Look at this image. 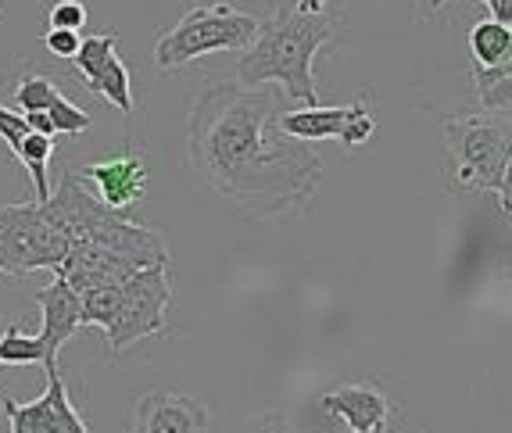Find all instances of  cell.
Returning a JSON list of instances; mask_svg holds the SVG:
<instances>
[{"label":"cell","instance_id":"obj_7","mask_svg":"<svg viewBox=\"0 0 512 433\" xmlns=\"http://www.w3.org/2000/svg\"><path fill=\"white\" fill-rule=\"evenodd\" d=\"M280 129L301 144H316V140H341L344 147H362L369 136L376 133L373 111L366 108V101L355 104H337V108H298V111H283Z\"/></svg>","mask_w":512,"mask_h":433},{"label":"cell","instance_id":"obj_32","mask_svg":"<svg viewBox=\"0 0 512 433\" xmlns=\"http://www.w3.org/2000/svg\"><path fill=\"white\" fill-rule=\"evenodd\" d=\"M348 433H351V430H348ZM376 433H384V430H376Z\"/></svg>","mask_w":512,"mask_h":433},{"label":"cell","instance_id":"obj_9","mask_svg":"<svg viewBox=\"0 0 512 433\" xmlns=\"http://www.w3.org/2000/svg\"><path fill=\"white\" fill-rule=\"evenodd\" d=\"M0 408L8 416L11 433H90L58 369H47V391L36 401L22 405L15 398H0Z\"/></svg>","mask_w":512,"mask_h":433},{"label":"cell","instance_id":"obj_27","mask_svg":"<svg viewBox=\"0 0 512 433\" xmlns=\"http://www.w3.org/2000/svg\"><path fill=\"white\" fill-rule=\"evenodd\" d=\"M498 208H502V215L512 222V162L502 176V187H498Z\"/></svg>","mask_w":512,"mask_h":433},{"label":"cell","instance_id":"obj_6","mask_svg":"<svg viewBox=\"0 0 512 433\" xmlns=\"http://www.w3.org/2000/svg\"><path fill=\"white\" fill-rule=\"evenodd\" d=\"M172 301L169 265H151V269L133 272L126 283H119V308L104 333L115 355L129 351L140 340L165 333V308Z\"/></svg>","mask_w":512,"mask_h":433},{"label":"cell","instance_id":"obj_14","mask_svg":"<svg viewBox=\"0 0 512 433\" xmlns=\"http://www.w3.org/2000/svg\"><path fill=\"white\" fill-rule=\"evenodd\" d=\"M512 47V29H505L495 18H484L470 29V51H473V65L480 68H495L498 61L509 54Z\"/></svg>","mask_w":512,"mask_h":433},{"label":"cell","instance_id":"obj_20","mask_svg":"<svg viewBox=\"0 0 512 433\" xmlns=\"http://www.w3.org/2000/svg\"><path fill=\"white\" fill-rule=\"evenodd\" d=\"M51 126H54V133H65V136H79V133H86L90 129V115H86L83 108H76V104L69 101V97L61 94L58 101L51 104Z\"/></svg>","mask_w":512,"mask_h":433},{"label":"cell","instance_id":"obj_25","mask_svg":"<svg viewBox=\"0 0 512 433\" xmlns=\"http://www.w3.org/2000/svg\"><path fill=\"white\" fill-rule=\"evenodd\" d=\"M505 76H512V47H509V54H505V58L498 61L495 68L473 65V83H477V94H484L487 86H495L498 79H505Z\"/></svg>","mask_w":512,"mask_h":433},{"label":"cell","instance_id":"obj_26","mask_svg":"<svg viewBox=\"0 0 512 433\" xmlns=\"http://www.w3.org/2000/svg\"><path fill=\"white\" fill-rule=\"evenodd\" d=\"M480 104H484V108H491V111L512 108V76L498 79L495 86H487L484 94H480Z\"/></svg>","mask_w":512,"mask_h":433},{"label":"cell","instance_id":"obj_2","mask_svg":"<svg viewBox=\"0 0 512 433\" xmlns=\"http://www.w3.org/2000/svg\"><path fill=\"white\" fill-rule=\"evenodd\" d=\"M333 29H337V22L326 11L305 15L298 8H276V15L262 22L255 43L240 54L237 83L248 90L280 83L283 97H291L305 108H316L319 90L316 76H312V61L333 40Z\"/></svg>","mask_w":512,"mask_h":433},{"label":"cell","instance_id":"obj_3","mask_svg":"<svg viewBox=\"0 0 512 433\" xmlns=\"http://www.w3.org/2000/svg\"><path fill=\"white\" fill-rule=\"evenodd\" d=\"M258 29L262 22L233 4H194L183 11V18L169 33L158 36L154 65L162 72H172V68H183L215 51H248Z\"/></svg>","mask_w":512,"mask_h":433},{"label":"cell","instance_id":"obj_22","mask_svg":"<svg viewBox=\"0 0 512 433\" xmlns=\"http://www.w3.org/2000/svg\"><path fill=\"white\" fill-rule=\"evenodd\" d=\"M233 433H294V430L283 412H258V416H248L244 423H237Z\"/></svg>","mask_w":512,"mask_h":433},{"label":"cell","instance_id":"obj_28","mask_svg":"<svg viewBox=\"0 0 512 433\" xmlns=\"http://www.w3.org/2000/svg\"><path fill=\"white\" fill-rule=\"evenodd\" d=\"M484 4L495 22H502L505 29H512V0H484Z\"/></svg>","mask_w":512,"mask_h":433},{"label":"cell","instance_id":"obj_17","mask_svg":"<svg viewBox=\"0 0 512 433\" xmlns=\"http://www.w3.org/2000/svg\"><path fill=\"white\" fill-rule=\"evenodd\" d=\"M0 362L4 366H33V362H43L47 366V348H43L40 333L29 337L18 319H11L8 330L0 333Z\"/></svg>","mask_w":512,"mask_h":433},{"label":"cell","instance_id":"obj_5","mask_svg":"<svg viewBox=\"0 0 512 433\" xmlns=\"http://www.w3.org/2000/svg\"><path fill=\"white\" fill-rule=\"evenodd\" d=\"M72 240L43 219L40 204H0V272L26 276L33 269L58 272Z\"/></svg>","mask_w":512,"mask_h":433},{"label":"cell","instance_id":"obj_12","mask_svg":"<svg viewBox=\"0 0 512 433\" xmlns=\"http://www.w3.org/2000/svg\"><path fill=\"white\" fill-rule=\"evenodd\" d=\"M323 408L351 433H376L391 419V398L373 380H351L323 394Z\"/></svg>","mask_w":512,"mask_h":433},{"label":"cell","instance_id":"obj_21","mask_svg":"<svg viewBox=\"0 0 512 433\" xmlns=\"http://www.w3.org/2000/svg\"><path fill=\"white\" fill-rule=\"evenodd\" d=\"M86 18H90V11H86L83 0H58V4H51V29L79 33L86 26Z\"/></svg>","mask_w":512,"mask_h":433},{"label":"cell","instance_id":"obj_23","mask_svg":"<svg viewBox=\"0 0 512 433\" xmlns=\"http://www.w3.org/2000/svg\"><path fill=\"white\" fill-rule=\"evenodd\" d=\"M29 136V122H26V115H15V111H8L4 104H0V140L8 144V151L15 154L18 151V144Z\"/></svg>","mask_w":512,"mask_h":433},{"label":"cell","instance_id":"obj_13","mask_svg":"<svg viewBox=\"0 0 512 433\" xmlns=\"http://www.w3.org/2000/svg\"><path fill=\"white\" fill-rule=\"evenodd\" d=\"M83 176L94 183L97 197L108 204L111 212L126 215V208H133V204L147 194V169L137 154H129V151L83 165Z\"/></svg>","mask_w":512,"mask_h":433},{"label":"cell","instance_id":"obj_19","mask_svg":"<svg viewBox=\"0 0 512 433\" xmlns=\"http://www.w3.org/2000/svg\"><path fill=\"white\" fill-rule=\"evenodd\" d=\"M61 97V90L47 76H26L18 79L15 86V104L22 108V115H33V111H51V104Z\"/></svg>","mask_w":512,"mask_h":433},{"label":"cell","instance_id":"obj_16","mask_svg":"<svg viewBox=\"0 0 512 433\" xmlns=\"http://www.w3.org/2000/svg\"><path fill=\"white\" fill-rule=\"evenodd\" d=\"M90 94H97L101 101H108L111 108H119L122 115H133V86H129V68L119 58H111L104 65V72L97 79H90Z\"/></svg>","mask_w":512,"mask_h":433},{"label":"cell","instance_id":"obj_1","mask_svg":"<svg viewBox=\"0 0 512 433\" xmlns=\"http://www.w3.org/2000/svg\"><path fill=\"white\" fill-rule=\"evenodd\" d=\"M283 97L215 83L187 122V162L201 187L251 219L305 212L323 179V158L280 129Z\"/></svg>","mask_w":512,"mask_h":433},{"label":"cell","instance_id":"obj_10","mask_svg":"<svg viewBox=\"0 0 512 433\" xmlns=\"http://www.w3.org/2000/svg\"><path fill=\"white\" fill-rule=\"evenodd\" d=\"M208 405L194 394L151 391L133 405L129 433H208Z\"/></svg>","mask_w":512,"mask_h":433},{"label":"cell","instance_id":"obj_4","mask_svg":"<svg viewBox=\"0 0 512 433\" xmlns=\"http://www.w3.org/2000/svg\"><path fill=\"white\" fill-rule=\"evenodd\" d=\"M444 144L455 162V179L462 187L495 190L512 162V119H448L444 122Z\"/></svg>","mask_w":512,"mask_h":433},{"label":"cell","instance_id":"obj_29","mask_svg":"<svg viewBox=\"0 0 512 433\" xmlns=\"http://www.w3.org/2000/svg\"><path fill=\"white\" fill-rule=\"evenodd\" d=\"M26 122H29V133H43V136H54L51 115H47V111H33V115H26Z\"/></svg>","mask_w":512,"mask_h":433},{"label":"cell","instance_id":"obj_11","mask_svg":"<svg viewBox=\"0 0 512 433\" xmlns=\"http://www.w3.org/2000/svg\"><path fill=\"white\" fill-rule=\"evenodd\" d=\"M36 305L43 312L40 340L47 348V369H58V351L83 326V294L76 287H69L61 276H54V283L36 290Z\"/></svg>","mask_w":512,"mask_h":433},{"label":"cell","instance_id":"obj_8","mask_svg":"<svg viewBox=\"0 0 512 433\" xmlns=\"http://www.w3.org/2000/svg\"><path fill=\"white\" fill-rule=\"evenodd\" d=\"M40 212H43V219L51 222L61 237H69L72 244H79V240H97L111 222L122 219V212H111L101 197H94L79 183L76 172H65V176H61L58 190L40 204Z\"/></svg>","mask_w":512,"mask_h":433},{"label":"cell","instance_id":"obj_30","mask_svg":"<svg viewBox=\"0 0 512 433\" xmlns=\"http://www.w3.org/2000/svg\"><path fill=\"white\" fill-rule=\"evenodd\" d=\"M323 4H326V0H301L298 11H305V15H319V11H323Z\"/></svg>","mask_w":512,"mask_h":433},{"label":"cell","instance_id":"obj_24","mask_svg":"<svg viewBox=\"0 0 512 433\" xmlns=\"http://www.w3.org/2000/svg\"><path fill=\"white\" fill-rule=\"evenodd\" d=\"M79 43H83V33H69V29H47L43 33V47L54 54V58H76Z\"/></svg>","mask_w":512,"mask_h":433},{"label":"cell","instance_id":"obj_18","mask_svg":"<svg viewBox=\"0 0 512 433\" xmlns=\"http://www.w3.org/2000/svg\"><path fill=\"white\" fill-rule=\"evenodd\" d=\"M115 43H119V33H115V29H104V33H97V36H83L79 54L72 58V65H76V72L86 79V83L101 76L104 65L115 58Z\"/></svg>","mask_w":512,"mask_h":433},{"label":"cell","instance_id":"obj_31","mask_svg":"<svg viewBox=\"0 0 512 433\" xmlns=\"http://www.w3.org/2000/svg\"><path fill=\"white\" fill-rule=\"evenodd\" d=\"M441 4H444V0H430V8H441Z\"/></svg>","mask_w":512,"mask_h":433},{"label":"cell","instance_id":"obj_15","mask_svg":"<svg viewBox=\"0 0 512 433\" xmlns=\"http://www.w3.org/2000/svg\"><path fill=\"white\" fill-rule=\"evenodd\" d=\"M51 154H54V136H43V133H29L15 151V158L26 165L29 176H33L36 204H43L51 197V183H47V162H51Z\"/></svg>","mask_w":512,"mask_h":433}]
</instances>
